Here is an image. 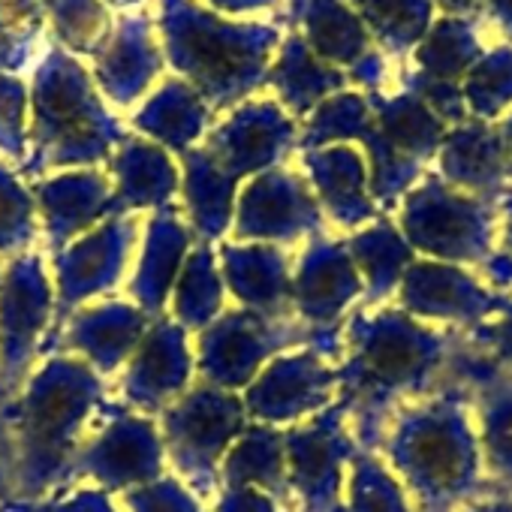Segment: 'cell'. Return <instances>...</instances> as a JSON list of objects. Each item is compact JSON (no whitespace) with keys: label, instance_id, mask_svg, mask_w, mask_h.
<instances>
[{"label":"cell","instance_id":"obj_6","mask_svg":"<svg viewBox=\"0 0 512 512\" xmlns=\"http://www.w3.org/2000/svg\"><path fill=\"white\" fill-rule=\"evenodd\" d=\"M365 94L371 124L359 145L368 160L371 196L380 211H392L425 178L449 127L413 91H398L395 97L383 91Z\"/></svg>","mask_w":512,"mask_h":512},{"label":"cell","instance_id":"obj_30","mask_svg":"<svg viewBox=\"0 0 512 512\" xmlns=\"http://www.w3.org/2000/svg\"><path fill=\"white\" fill-rule=\"evenodd\" d=\"M112 169L118 175V193H112V217L127 214L142 205H166L178 187V175L163 148L127 136L121 151L112 157Z\"/></svg>","mask_w":512,"mask_h":512},{"label":"cell","instance_id":"obj_53","mask_svg":"<svg viewBox=\"0 0 512 512\" xmlns=\"http://www.w3.org/2000/svg\"><path fill=\"white\" fill-rule=\"evenodd\" d=\"M106 7H115V10H127V7H136L142 0H103Z\"/></svg>","mask_w":512,"mask_h":512},{"label":"cell","instance_id":"obj_49","mask_svg":"<svg viewBox=\"0 0 512 512\" xmlns=\"http://www.w3.org/2000/svg\"><path fill=\"white\" fill-rule=\"evenodd\" d=\"M67 509H73V512H115V506L109 503V497L100 494V491H79L67 503Z\"/></svg>","mask_w":512,"mask_h":512},{"label":"cell","instance_id":"obj_2","mask_svg":"<svg viewBox=\"0 0 512 512\" xmlns=\"http://www.w3.org/2000/svg\"><path fill=\"white\" fill-rule=\"evenodd\" d=\"M386 464L422 512H455L488 497L482 452L464 383L449 371L437 392L395 413L380 440Z\"/></svg>","mask_w":512,"mask_h":512},{"label":"cell","instance_id":"obj_18","mask_svg":"<svg viewBox=\"0 0 512 512\" xmlns=\"http://www.w3.org/2000/svg\"><path fill=\"white\" fill-rule=\"evenodd\" d=\"M449 371L470 395V413L488 482L497 485L500 494H512V374L467 350L464 335Z\"/></svg>","mask_w":512,"mask_h":512},{"label":"cell","instance_id":"obj_34","mask_svg":"<svg viewBox=\"0 0 512 512\" xmlns=\"http://www.w3.org/2000/svg\"><path fill=\"white\" fill-rule=\"evenodd\" d=\"M190 229L181 223L178 211L172 205H163L157 211V217L148 223L145 232V253H142V272L133 281V296L142 305V311L157 320L163 317V305L169 296V284L175 269H169V244H175L181 235H187Z\"/></svg>","mask_w":512,"mask_h":512},{"label":"cell","instance_id":"obj_32","mask_svg":"<svg viewBox=\"0 0 512 512\" xmlns=\"http://www.w3.org/2000/svg\"><path fill=\"white\" fill-rule=\"evenodd\" d=\"M184 160V193L190 208V229L199 238V244L217 241L235 208V181L208 157L205 148H193L181 154Z\"/></svg>","mask_w":512,"mask_h":512},{"label":"cell","instance_id":"obj_41","mask_svg":"<svg viewBox=\"0 0 512 512\" xmlns=\"http://www.w3.org/2000/svg\"><path fill=\"white\" fill-rule=\"evenodd\" d=\"M464 347L512 374V296H503V305L491 320L464 332Z\"/></svg>","mask_w":512,"mask_h":512},{"label":"cell","instance_id":"obj_22","mask_svg":"<svg viewBox=\"0 0 512 512\" xmlns=\"http://www.w3.org/2000/svg\"><path fill=\"white\" fill-rule=\"evenodd\" d=\"M223 272L232 296L244 311L290 320L293 311V272L284 247L278 244H223Z\"/></svg>","mask_w":512,"mask_h":512},{"label":"cell","instance_id":"obj_10","mask_svg":"<svg viewBox=\"0 0 512 512\" xmlns=\"http://www.w3.org/2000/svg\"><path fill=\"white\" fill-rule=\"evenodd\" d=\"M52 332V287L40 253H22L0 275V404H10L34 374Z\"/></svg>","mask_w":512,"mask_h":512},{"label":"cell","instance_id":"obj_1","mask_svg":"<svg viewBox=\"0 0 512 512\" xmlns=\"http://www.w3.org/2000/svg\"><path fill=\"white\" fill-rule=\"evenodd\" d=\"M461 332L434 329L401 308L353 311L341 329L338 404L362 449L380 446L386 425L410 398L449 374Z\"/></svg>","mask_w":512,"mask_h":512},{"label":"cell","instance_id":"obj_20","mask_svg":"<svg viewBox=\"0 0 512 512\" xmlns=\"http://www.w3.org/2000/svg\"><path fill=\"white\" fill-rule=\"evenodd\" d=\"M434 160L437 175L467 196L497 205L500 196L512 187L497 124L467 118L464 124L449 127Z\"/></svg>","mask_w":512,"mask_h":512},{"label":"cell","instance_id":"obj_19","mask_svg":"<svg viewBox=\"0 0 512 512\" xmlns=\"http://www.w3.org/2000/svg\"><path fill=\"white\" fill-rule=\"evenodd\" d=\"M500 305L503 293H494L467 269L437 260H416L398 287V308L410 317L461 326L467 332L491 320Z\"/></svg>","mask_w":512,"mask_h":512},{"label":"cell","instance_id":"obj_3","mask_svg":"<svg viewBox=\"0 0 512 512\" xmlns=\"http://www.w3.org/2000/svg\"><path fill=\"white\" fill-rule=\"evenodd\" d=\"M106 407V380L82 359L52 356L10 401L16 440V497L28 506L70 488L85 425Z\"/></svg>","mask_w":512,"mask_h":512},{"label":"cell","instance_id":"obj_17","mask_svg":"<svg viewBox=\"0 0 512 512\" xmlns=\"http://www.w3.org/2000/svg\"><path fill=\"white\" fill-rule=\"evenodd\" d=\"M293 148H299L296 118L275 100L238 106L205 139L208 157L232 181L263 175L281 166Z\"/></svg>","mask_w":512,"mask_h":512},{"label":"cell","instance_id":"obj_29","mask_svg":"<svg viewBox=\"0 0 512 512\" xmlns=\"http://www.w3.org/2000/svg\"><path fill=\"white\" fill-rule=\"evenodd\" d=\"M43 214H46V235L52 253H61L64 244L97 217L112 214V190L100 172H76L43 181L37 187Z\"/></svg>","mask_w":512,"mask_h":512},{"label":"cell","instance_id":"obj_42","mask_svg":"<svg viewBox=\"0 0 512 512\" xmlns=\"http://www.w3.org/2000/svg\"><path fill=\"white\" fill-rule=\"evenodd\" d=\"M482 275L488 278L491 290H512V187L497 202V238Z\"/></svg>","mask_w":512,"mask_h":512},{"label":"cell","instance_id":"obj_36","mask_svg":"<svg viewBox=\"0 0 512 512\" xmlns=\"http://www.w3.org/2000/svg\"><path fill=\"white\" fill-rule=\"evenodd\" d=\"M371 124V103L368 94L341 91L323 100L308 118L299 133V148L314 151L326 145H359Z\"/></svg>","mask_w":512,"mask_h":512},{"label":"cell","instance_id":"obj_52","mask_svg":"<svg viewBox=\"0 0 512 512\" xmlns=\"http://www.w3.org/2000/svg\"><path fill=\"white\" fill-rule=\"evenodd\" d=\"M500 139H503V151H506V172H509V184H512V112L506 118L497 121Z\"/></svg>","mask_w":512,"mask_h":512},{"label":"cell","instance_id":"obj_35","mask_svg":"<svg viewBox=\"0 0 512 512\" xmlns=\"http://www.w3.org/2000/svg\"><path fill=\"white\" fill-rule=\"evenodd\" d=\"M344 512H416V506L392 467L374 449H359L347 470Z\"/></svg>","mask_w":512,"mask_h":512},{"label":"cell","instance_id":"obj_7","mask_svg":"<svg viewBox=\"0 0 512 512\" xmlns=\"http://www.w3.org/2000/svg\"><path fill=\"white\" fill-rule=\"evenodd\" d=\"M398 229L422 260L482 269L497 238V205L449 187L437 172L401 199Z\"/></svg>","mask_w":512,"mask_h":512},{"label":"cell","instance_id":"obj_24","mask_svg":"<svg viewBox=\"0 0 512 512\" xmlns=\"http://www.w3.org/2000/svg\"><path fill=\"white\" fill-rule=\"evenodd\" d=\"M184 356H190L184 329L178 323H172L166 314L157 317L151 323L148 335L142 338L139 356L133 359V365L127 371V380H124L127 407L160 413L175 398H181L187 392L190 365H181V368H163V365L184 359Z\"/></svg>","mask_w":512,"mask_h":512},{"label":"cell","instance_id":"obj_44","mask_svg":"<svg viewBox=\"0 0 512 512\" xmlns=\"http://www.w3.org/2000/svg\"><path fill=\"white\" fill-rule=\"evenodd\" d=\"M16 497V440L10 404H0V512H7Z\"/></svg>","mask_w":512,"mask_h":512},{"label":"cell","instance_id":"obj_51","mask_svg":"<svg viewBox=\"0 0 512 512\" xmlns=\"http://www.w3.org/2000/svg\"><path fill=\"white\" fill-rule=\"evenodd\" d=\"M464 512H512V494H488L464 506Z\"/></svg>","mask_w":512,"mask_h":512},{"label":"cell","instance_id":"obj_5","mask_svg":"<svg viewBox=\"0 0 512 512\" xmlns=\"http://www.w3.org/2000/svg\"><path fill=\"white\" fill-rule=\"evenodd\" d=\"M31 103L34 148L19 166L25 178H37L58 166L109 160L112 151L127 142L121 121L106 112L88 70L61 46H52L37 67Z\"/></svg>","mask_w":512,"mask_h":512},{"label":"cell","instance_id":"obj_27","mask_svg":"<svg viewBox=\"0 0 512 512\" xmlns=\"http://www.w3.org/2000/svg\"><path fill=\"white\" fill-rule=\"evenodd\" d=\"M220 488H256L269 494L284 512L293 506L284 434L272 425L247 428L244 437L232 443L220 467Z\"/></svg>","mask_w":512,"mask_h":512},{"label":"cell","instance_id":"obj_46","mask_svg":"<svg viewBox=\"0 0 512 512\" xmlns=\"http://www.w3.org/2000/svg\"><path fill=\"white\" fill-rule=\"evenodd\" d=\"M31 49H34L31 37L0 28V76H10V73L22 70L31 61Z\"/></svg>","mask_w":512,"mask_h":512},{"label":"cell","instance_id":"obj_48","mask_svg":"<svg viewBox=\"0 0 512 512\" xmlns=\"http://www.w3.org/2000/svg\"><path fill=\"white\" fill-rule=\"evenodd\" d=\"M482 16H488L512 46V0H485V13Z\"/></svg>","mask_w":512,"mask_h":512},{"label":"cell","instance_id":"obj_11","mask_svg":"<svg viewBox=\"0 0 512 512\" xmlns=\"http://www.w3.org/2000/svg\"><path fill=\"white\" fill-rule=\"evenodd\" d=\"M290 491L299 512H344V488L353 455L362 449L347 431V413L335 401L305 425L284 434Z\"/></svg>","mask_w":512,"mask_h":512},{"label":"cell","instance_id":"obj_8","mask_svg":"<svg viewBox=\"0 0 512 512\" xmlns=\"http://www.w3.org/2000/svg\"><path fill=\"white\" fill-rule=\"evenodd\" d=\"M247 410L241 395L199 383L160 410L163 455L181 476L178 482L208 500L220 488V467L232 443L244 434Z\"/></svg>","mask_w":512,"mask_h":512},{"label":"cell","instance_id":"obj_39","mask_svg":"<svg viewBox=\"0 0 512 512\" xmlns=\"http://www.w3.org/2000/svg\"><path fill=\"white\" fill-rule=\"evenodd\" d=\"M34 205L22 181L0 166V253L28 250L34 241Z\"/></svg>","mask_w":512,"mask_h":512},{"label":"cell","instance_id":"obj_9","mask_svg":"<svg viewBox=\"0 0 512 512\" xmlns=\"http://www.w3.org/2000/svg\"><path fill=\"white\" fill-rule=\"evenodd\" d=\"M302 347H314L329 356L323 341L299 317L281 320L241 308L211 323L199 347V365H202V377L211 386L235 392L253 383L256 374L275 356Z\"/></svg>","mask_w":512,"mask_h":512},{"label":"cell","instance_id":"obj_28","mask_svg":"<svg viewBox=\"0 0 512 512\" xmlns=\"http://www.w3.org/2000/svg\"><path fill=\"white\" fill-rule=\"evenodd\" d=\"M278 91V103L293 115V118H308L323 100L332 94L347 91L350 76L338 67H329L320 61L308 43L293 31L284 37L278 58L269 67V82Z\"/></svg>","mask_w":512,"mask_h":512},{"label":"cell","instance_id":"obj_40","mask_svg":"<svg viewBox=\"0 0 512 512\" xmlns=\"http://www.w3.org/2000/svg\"><path fill=\"white\" fill-rule=\"evenodd\" d=\"M25 106L28 88L16 76H0V154H7L13 163H25Z\"/></svg>","mask_w":512,"mask_h":512},{"label":"cell","instance_id":"obj_31","mask_svg":"<svg viewBox=\"0 0 512 512\" xmlns=\"http://www.w3.org/2000/svg\"><path fill=\"white\" fill-rule=\"evenodd\" d=\"M208 118H211V109L205 106V100L184 79H169L133 115V127L154 136L166 148L184 154L205 133Z\"/></svg>","mask_w":512,"mask_h":512},{"label":"cell","instance_id":"obj_12","mask_svg":"<svg viewBox=\"0 0 512 512\" xmlns=\"http://www.w3.org/2000/svg\"><path fill=\"white\" fill-rule=\"evenodd\" d=\"M365 284L341 238H308L293 272V311L323 341L332 359L341 356V323L362 302Z\"/></svg>","mask_w":512,"mask_h":512},{"label":"cell","instance_id":"obj_23","mask_svg":"<svg viewBox=\"0 0 512 512\" xmlns=\"http://www.w3.org/2000/svg\"><path fill=\"white\" fill-rule=\"evenodd\" d=\"M160 70L163 55L154 43V22L148 16H124L94 58V79L115 106L136 103Z\"/></svg>","mask_w":512,"mask_h":512},{"label":"cell","instance_id":"obj_43","mask_svg":"<svg viewBox=\"0 0 512 512\" xmlns=\"http://www.w3.org/2000/svg\"><path fill=\"white\" fill-rule=\"evenodd\" d=\"M46 0H0V28L22 37H37L46 28Z\"/></svg>","mask_w":512,"mask_h":512},{"label":"cell","instance_id":"obj_21","mask_svg":"<svg viewBox=\"0 0 512 512\" xmlns=\"http://www.w3.org/2000/svg\"><path fill=\"white\" fill-rule=\"evenodd\" d=\"M302 163L323 214H329L338 226L356 232L380 217V208L371 196V175L362 148L326 145L302 151Z\"/></svg>","mask_w":512,"mask_h":512},{"label":"cell","instance_id":"obj_38","mask_svg":"<svg viewBox=\"0 0 512 512\" xmlns=\"http://www.w3.org/2000/svg\"><path fill=\"white\" fill-rule=\"evenodd\" d=\"M461 94L470 118L488 124L506 118V112L512 109V46L503 43L485 52L476 61V67L467 73Z\"/></svg>","mask_w":512,"mask_h":512},{"label":"cell","instance_id":"obj_4","mask_svg":"<svg viewBox=\"0 0 512 512\" xmlns=\"http://www.w3.org/2000/svg\"><path fill=\"white\" fill-rule=\"evenodd\" d=\"M157 28L169 67L211 112H226L260 91L284 43L278 25L229 22L196 0H160Z\"/></svg>","mask_w":512,"mask_h":512},{"label":"cell","instance_id":"obj_47","mask_svg":"<svg viewBox=\"0 0 512 512\" xmlns=\"http://www.w3.org/2000/svg\"><path fill=\"white\" fill-rule=\"evenodd\" d=\"M434 7H440L452 19H470V22H476L485 13V0H434Z\"/></svg>","mask_w":512,"mask_h":512},{"label":"cell","instance_id":"obj_15","mask_svg":"<svg viewBox=\"0 0 512 512\" xmlns=\"http://www.w3.org/2000/svg\"><path fill=\"white\" fill-rule=\"evenodd\" d=\"M244 410L263 425L299 422L338 401V371L314 347L275 356L244 392Z\"/></svg>","mask_w":512,"mask_h":512},{"label":"cell","instance_id":"obj_33","mask_svg":"<svg viewBox=\"0 0 512 512\" xmlns=\"http://www.w3.org/2000/svg\"><path fill=\"white\" fill-rule=\"evenodd\" d=\"M368 28L374 46L407 58L434 25V0H347Z\"/></svg>","mask_w":512,"mask_h":512},{"label":"cell","instance_id":"obj_26","mask_svg":"<svg viewBox=\"0 0 512 512\" xmlns=\"http://www.w3.org/2000/svg\"><path fill=\"white\" fill-rule=\"evenodd\" d=\"M344 244H347L350 260L359 269V278L365 284L359 311H371L380 302H386L389 296H395L407 269L419 260L416 250L401 235L398 223L383 214L374 223L356 229L350 238H344Z\"/></svg>","mask_w":512,"mask_h":512},{"label":"cell","instance_id":"obj_50","mask_svg":"<svg viewBox=\"0 0 512 512\" xmlns=\"http://www.w3.org/2000/svg\"><path fill=\"white\" fill-rule=\"evenodd\" d=\"M208 4L220 13H253V10H266V7H275L278 0H208Z\"/></svg>","mask_w":512,"mask_h":512},{"label":"cell","instance_id":"obj_25","mask_svg":"<svg viewBox=\"0 0 512 512\" xmlns=\"http://www.w3.org/2000/svg\"><path fill=\"white\" fill-rule=\"evenodd\" d=\"M154 320L145 314V311H136V308H127V305H103V308H94V311H85V314H76L67 329H58L46 338L43 350L46 353H73V347H82L94 338H103L97 344V350L91 353V368L106 380L109 374L118 371L121 359L130 353V347H136L142 338V332L151 326Z\"/></svg>","mask_w":512,"mask_h":512},{"label":"cell","instance_id":"obj_45","mask_svg":"<svg viewBox=\"0 0 512 512\" xmlns=\"http://www.w3.org/2000/svg\"><path fill=\"white\" fill-rule=\"evenodd\" d=\"M217 512H284L269 494L256 488H223Z\"/></svg>","mask_w":512,"mask_h":512},{"label":"cell","instance_id":"obj_16","mask_svg":"<svg viewBox=\"0 0 512 512\" xmlns=\"http://www.w3.org/2000/svg\"><path fill=\"white\" fill-rule=\"evenodd\" d=\"M284 22L308 43V49L350 76V85L380 91L386 79L383 52L347 0H287Z\"/></svg>","mask_w":512,"mask_h":512},{"label":"cell","instance_id":"obj_14","mask_svg":"<svg viewBox=\"0 0 512 512\" xmlns=\"http://www.w3.org/2000/svg\"><path fill=\"white\" fill-rule=\"evenodd\" d=\"M482 55L476 22L443 16L413 49L416 70L404 73V91H413L446 127H458L470 118L461 85Z\"/></svg>","mask_w":512,"mask_h":512},{"label":"cell","instance_id":"obj_13","mask_svg":"<svg viewBox=\"0 0 512 512\" xmlns=\"http://www.w3.org/2000/svg\"><path fill=\"white\" fill-rule=\"evenodd\" d=\"M235 229L238 241L250 244H293L299 238L323 235L326 214L299 172L275 166L263 175H253L235 202Z\"/></svg>","mask_w":512,"mask_h":512},{"label":"cell","instance_id":"obj_37","mask_svg":"<svg viewBox=\"0 0 512 512\" xmlns=\"http://www.w3.org/2000/svg\"><path fill=\"white\" fill-rule=\"evenodd\" d=\"M55 40L64 52L97 58L112 37V16L103 0H46Z\"/></svg>","mask_w":512,"mask_h":512}]
</instances>
